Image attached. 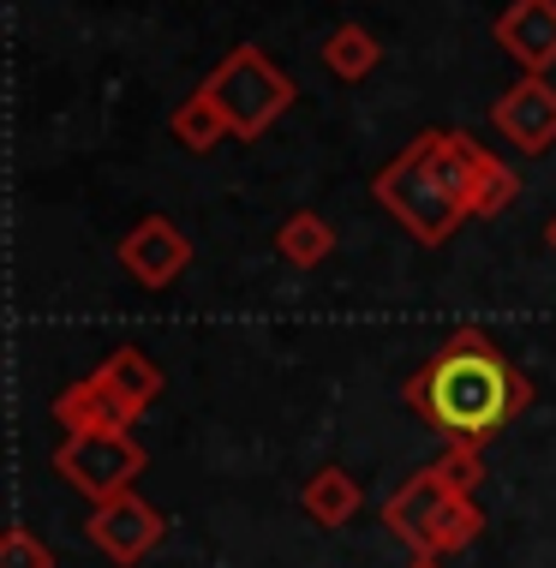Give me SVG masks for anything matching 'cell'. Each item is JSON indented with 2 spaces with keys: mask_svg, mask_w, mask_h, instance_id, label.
Returning <instances> with one entry per match:
<instances>
[{
  "mask_svg": "<svg viewBox=\"0 0 556 568\" xmlns=\"http://www.w3.org/2000/svg\"><path fill=\"white\" fill-rule=\"evenodd\" d=\"M275 252H282L287 270H317V264H330V252H335V227L323 222L317 210H293V216L275 227Z\"/></svg>",
  "mask_w": 556,
  "mask_h": 568,
  "instance_id": "9a60e30c",
  "label": "cell"
},
{
  "mask_svg": "<svg viewBox=\"0 0 556 568\" xmlns=\"http://www.w3.org/2000/svg\"><path fill=\"white\" fill-rule=\"evenodd\" d=\"M431 467H437V479L449 485L455 497H473V490L485 485V455H478L473 443H449V449L431 460Z\"/></svg>",
  "mask_w": 556,
  "mask_h": 568,
  "instance_id": "ac0fdd59",
  "label": "cell"
},
{
  "mask_svg": "<svg viewBox=\"0 0 556 568\" xmlns=\"http://www.w3.org/2000/svg\"><path fill=\"white\" fill-rule=\"evenodd\" d=\"M84 539L97 545L108 562L132 568V562H144L150 550H156V545L168 539V515L156 509V503H144V497H138V490H127V497L90 503Z\"/></svg>",
  "mask_w": 556,
  "mask_h": 568,
  "instance_id": "5b68a950",
  "label": "cell"
},
{
  "mask_svg": "<svg viewBox=\"0 0 556 568\" xmlns=\"http://www.w3.org/2000/svg\"><path fill=\"white\" fill-rule=\"evenodd\" d=\"M413 568H443L437 557H413Z\"/></svg>",
  "mask_w": 556,
  "mask_h": 568,
  "instance_id": "ffe728a7",
  "label": "cell"
},
{
  "mask_svg": "<svg viewBox=\"0 0 556 568\" xmlns=\"http://www.w3.org/2000/svg\"><path fill=\"white\" fill-rule=\"evenodd\" d=\"M168 132H174V144H180V150H192V156H210V150L222 144V138H234V132H228V114L215 109V97H210L204 84H198L192 97H185L180 109L168 114Z\"/></svg>",
  "mask_w": 556,
  "mask_h": 568,
  "instance_id": "5bb4252c",
  "label": "cell"
},
{
  "mask_svg": "<svg viewBox=\"0 0 556 568\" xmlns=\"http://www.w3.org/2000/svg\"><path fill=\"white\" fill-rule=\"evenodd\" d=\"M478 162H485V150H478L467 132H419L377 180H371V197H377L419 245H443L473 216Z\"/></svg>",
  "mask_w": 556,
  "mask_h": 568,
  "instance_id": "7a4b0ae2",
  "label": "cell"
},
{
  "mask_svg": "<svg viewBox=\"0 0 556 568\" xmlns=\"http://www.w3.org/2000/svg\"><path fill=\"white\" fill-rule=\"evenodd\" d=\"M144 467L150 455L132 432H67V443L54 449V473L90 503L127 497L144 479Z\"/></svg>",
  "mask_w": 556,
  "mask_h": 568,
  "instance_id": "277c9868",
  "label": "cell"
},
{
  "mask_svg": "<svg viewBox=\"0 0 556 568\" xmlns=\"http://www.w3.org/2000/svg\"><path fill=\"white\" fill-rule=\"evenodd\" d=\"M497 49L515 60L520 72L556 67V0H508L497 12Z\"/></svg>",
  "mask_w": 556,
  "mask_h": 568,
  "instance_id": "ba28073f",
  "label": "cell"
},
{
  "mask_svg": "<svg viewBox=\"0 0 556 568\" xmlns=\"http://www.w3.org/2000/svg\"><path fill=\"white\" fill-rule=\"evenodd\" d=\"M545 240H550V252H556V216H550V227H545Z\"/></svg>",
  "mask_w": 556,
  "mask_h": 568,
  "instance_id": "44dd1931",
  "label": "cell"
},
{
  "mask_svg": "<svg viewBox=\"0 0 556 568\" xmlns=\"http://www.w3.org/2000/svg\"><path fill=\"white\" fill-rule=\"evenodd\" d=\"M527 395H533L527 377L478 329H455L431 353V365H419V377L407 383V407L437 425L449 443H473V449H485L527 407Z\"/></svg>",
  "mask_w": 556,
  "mask_h": 568,
  "instance_id": "6da1fadb",
  "label": "cell"
},
{
  "mask_svg": "<svg viewBox=\"0 0 556 568\" xmlns=\"http://www.w3.org/2000/svg\"><path fill=\"white\" fill-rule=\"evenodd\" d=\"M520 197V180H515V168L497 162L485 150V162H478V174H473V216L478 222H491V216H503L508 204Z\"/></svg>",
  "mask_w": 556,
  "mask_h": 568,
  "instance_id": "e0dca14e",
  "label": "cell"
},
{
  "mask_svg": "<svg viewBox=\"0 0 556 568\" xmlns=\"http://www.w3.org/2000/svg\"><path fill=\"white\" fill-rule=\"evenodd\" d=\"M204 90L215 97V109L228 114V132L234 138H264L275 120L293 109V97H300L287 72L275 67L264 49H252V42L228 54L222 67L204 79Z\"/></svg>",
  "mask_w": 556,
  "mask_h": 568,
  "instance_id": "3957f363",
  "label": "cell"
},
{
  "mask_svg": "<svg viewBox=\"0 0 556 568\" xmlns=\"http://www.w3.org/2000/svg\"><path fill=\"white\" fill-rule=\"evenodd\" d=\"M323 72L330 79H342V84H365L371 72L383 67V42L371 37L365 24H335L330 37H323Z\"/></svg>",
  "mask_w": 556,
  "mask_h": 568,
  "instance_id": "7c38bea8",
  "label": "cell"
},
{
  "mask_svg": "<svg viewBox=\"0 0 556 568\" xmlns=\"http://www.w3.org/2000/svg\"><path fill=\"white\" fill-rule=\"evenodd\" d=\"M102 377L114 383V389L127 395L138 413H144L150 402H162V365L150 359L144 347H114V353L102 359Z\"/></svg>",
  "mask_w": 556,
  "mask_h": 568,
  "instance_id": "2e32d148",
  "label": "cell"
},
{
  "mask_svg": "<svg viewBox=\"0 0 556 568\" xmlns=\"http://www.w3.org/2000/svg\"><path fill=\"white\" fill-rule=\"evenodd\" d=\"M0 568H54V550L42 545L30 527H12L7 545H0Z\"/></svg>",
  "mask_w": 556,
  "mask_h": 568,
  "instance_id": "d6986e66",
  "label": "cell"
},
{
  "mask_svg": "<svg viewBox=\"0 0 556 568\" xmlns=\"http://www.w3.org/2000/svg\"><path fill=\"white\" fill-rule=\"evenodd\" d=\"M360 503H365V490L342 467H317L312 479H305V490H300V509L312 515L317 527H347V520L360 515Z\"/></svg>",
  "mask_w": 556,
  "mask_h": 568,
  "instance_id": "4fadbf2b",
  "label": "cell"
},
{
  "mask_svg": "<svg viewBox=\"0 0 556 568\" xmlns=\"http://www.w3.org/2000/svg\"><path fill=\"white\" fill-rule=\"evenodd\" d=\"M478 532H485V515H478L473 497H443L437 515H431V527L419 532V545H413V557H455V550H467Z\"/></svg>",
  "mask_w": 556,
  "mask_h": 568,
  "instance_id": "8fae6325",
  "label": "cell"
},
{
  "mask_svg": "<svg viewBox=\"0 0 556 568\" xmlns=\"http://www.w3.org/2000/svg\"><path fill=\"white\" fill-rule=\"evenodd\" d=\"M491 120H497V132L520 156H545V150H556V84L545 72H520L497 97Z\"/></svg>",
  "mask_w": 556,
  "mask_h": 568,
  "instance_id": "8992f818",
  "label": "cell"
},
{
  "mask_svg": "<svg viewBox=\"0 0 556 568\" xmlns=\"http://www.w3.org/2000/svg\"><path fill=\"white\" fill-rule=\"evenodd\" d=\"M443 497H455V490L437 479V467H419L390 503H383V527H390L401 545H419V532L431 527V515H437Z\"/></svg>",
  "mask_w": 556,
  "mask_h": 568,
  "instance_id": "30bf717a",
  "label": "cell"
},
{
  "mask_svg": "<svg viewBox=\"0 0 556 568\" xmlns=\"http://www.w3.org/2000/svg\"><path fill=\"white\" fill-rule=\"evenodd\" d=\"M185 264H192V240H185L168 216H144L138 227H127V240H120V270H127L144 294H162L168 282H180Z\"/></svg>",
  "mask_w": 556,
  "mask_h": 568,
  "instance_id": "52a82bcc",
  "label": "cell"
},
{
  "mask_svg": "<svg viewBox=\"0 0 556 568\" xmlns=\"http://www.w3.org/2000/svg\"><path fill=\"white\" fill-rule=\"evenodd\" d=\"M54 419L67 425V432H127V425L138 419V407L102 372H90L54 402Z\"/></svg>",
  "mask_w": 556,
  "mask_h": 568,
  "instance_id": "9c48e42d",
  "label": "cell"
}]
</instances>
